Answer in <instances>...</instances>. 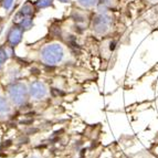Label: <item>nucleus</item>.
<instances>
[{
	"label": "nucleus",
	"mask_w": 158,
	"mask_h": 158,
	"mask_svg": "<svg viewBox=\"0 0 158 158\" xmlns=\"http://www.w3.org/2000/svg\"><path fill=\"white\" fill-rule=\"evenodd\" d=\"M24 30L22 29L19 24H15L9 29L8 33H7V44L10 47H16L19 43L21 42L22 37H23Z\"/></svg>",
	"instance_id": "423d86ee"
},
{
	"label": "nucleus",
	"mask_w": 158,
	"mask_h": 158,
	"mask_svg": "<svg viewBox=\"0 0 158 158\" xmlns=\"http://www.w3.org/2000/svg\"><path fill=\"white\" fill-rule=\"evenodd\" d=\"M15 0H1V7L5 9L6 11H9L12 8Z\"/></svg>",
	"instance_id": "9b49d317"
},
{
	"label": "nucleus",
	"mask_w": 158,
	"mask_h": 158,
	"mask_svg": "<svg viewBox=\"0 0 158 158\" xmlns=\"http://www.w3.org/2000/svg\"><path fill=\"white\" fill-rule=\"evenodd\" d=\"M13 105L7 95H0V122H5L12 116Z\"/></svg>",
	"instance_id": "39448f33"
},
{
	"label": "nucleus",
	"mask_w": 158,
	"mask_h": 158,
	"mask_svg": "<svg viewBox=\"0 0 158 158\" xmlns=\"http://www.w3.org/2000/svg\"><path fill=\"white\" fill-rule=\"evenodd\" d=\"M35 8H37V7L34 5H32L31 2H27L26 5H23V7L19 10V12L17 13V15L20 17H33L34 12H35Z\"/></svg>",
	"instance_id": "6e6552de"
},
{
	"label": "nucleus",
	"mask_w": 158,
	"mask_h": 158,
	"mask_svg": "<svg viewBox=\"0 0 158 158\" xmlns=\"http://www.w3.org/2000/svg\"><path fill=\"white\" fill-rule=\"evenodd\" d=\"M2 68H3V63H1V62H0V70H1Z\"/></svg>",
	"instance_id": "2eb2a0df"
},
{
	"label": "nucleus",
	"mask_w": 158,
	"mask_h": 158,
	"mask_svg": "<svg viewBox=\"0 0 158 158\" xmlns=\"http://www.w3.org/2000/svg\"><path fill=\"white\" fill-rule=\"evenodd\" d=\"M91 29L96 37H106L113 29V17L108 11L98 12L91 19Z\"/></svg>",
	"instance_id": "f03ea898"
},
{
	"label": "nucleus",
	"mask_w": 158,
	"mask_h": 158,
	"mask_svg": "<svg viewBox=\"0 0 158 158\" xmlns=\"http://www.w3.org/2000/svg\"><path fill=\"white\" fill-rule=\"evenodd\" d=\"M101 0H77V6L84 10H93L100 5Z\"/></svg>",
	"instance_id": "0eeeda50"
},
{
	"label": "nucleus",
	"mask_w": 158,
	"mask_h": 158,
	"mask_svg": "<svg viewBox=\"0 0 158 158\" xmlns=\"http://www.w3.org/2000/svg\"><path fill=\"white\" fill-rule=\"evenodd\" d=\"M53 3H54V0H37L34 6L38 9H45V8L53 7Z\"/></svg>",
	"instance_id": "1a4fd4ad"
},
{
	"label": "nucleus",
	"mask_w": 158,
	"mask_h": 158,
	"mask_svg": "<svg viewBox=\"0 0 158 158\" xmlns=\"http://www.w3.org/2000/svg\"><path fill=\"white\" fill-rule=\"evenodd\" d=\"M27 158H41L40 157V156H38V155H35V154H34V155H30V156H28V157Z\"/></svg>",
	"instance_id": "4468645a"
},
{
	"label": "nucleus",
	"mask_w": 158,
	"mask_h": 158,
	"mask_svg": "<svg viewBox=\"0 0 158 158\" xmlns=\"http://www.w3.org/2000/svg\"><path fill=\"white\" fill-rule=\"evenodd\" d=\"M38 58L42 64L56 68L66 64L71 59L68 48L59 41H51L43 44L38 51Z\"/></svg>",
	"instance_id": "f257e3e1"
},
{
	"label": "nucleus",
	"mask_w": 158,
	"mask_h": 158,
	"mask_svg": "<svg viewBox=\"0 0 158 158\" xmlns=\"http://www.w3.org/2000/svg\"><path fill=\"white\" fill-rule=\"evenodd\" d=\"M149 5H158V0H146Z\"/></svg>",
	"instance_id": "f8f14e48"
},
{
	"label": "nucleus",
	"mask_w": 158,
	"mask_h": 158,
	"mask_svg": "<svg viewBox=\"0 0 158 158\" xmlns=\"http://www.w3.org/2000/svg\"><path fill=\"white\" fill-rule=\"evenodd\" d=\"M29 94L30 100L40 102L49 96L50 86L43 81H33L29 83Z\"/></svg>",
	"instance_id": "20e7f679"
},
{
	"label": "nucleus",
	"mask_w": 158,
	"mask_h": 158,
	"mask_svg": "<svg viewBox=\"0 0 158 158\" xmlns=\"http://www.w3.org/2000/svg\"><path fill=\"white\" fill-rule=\"evenodd\" d=\"M100 3H102L105 7H107L110 10H112V9H115L118 6L119 0H101Z\"/></svg>",
	"instance_id": "9d476101"
},
{
	"label": "nucleus",
	"mask_w": 158,
	"mask_h": 158,
	"mask_svg": "<svg viewBox=\"0 0 158 158\" xmlns=\"http://www.w3.org/2000/svg\"><path fill=\"white\" fill-rule=\"evenodd\" d=\"M6 95L16 107H22L30 100L29 84L21 81L13 82L8 86Z\"/></svg>",
	"instance_id": "7ed1b4c3"
},
{
	"label": "nucleus",
	"mask_w": 158,
	"mask_h": 158,
	"mask_svg": "<svg viewBox=\"0 0 158 158\" xmlns=\"http://www.w3.org/2000/svg\"><path fill=\"white\" fill-rule=\"evenodd\" d=\"M58 1H60V2H62V3H70L72 0H58Z\"/></svg>",
	"instance_id": "ddd939ff"
}]
</instances>
